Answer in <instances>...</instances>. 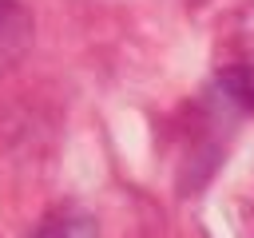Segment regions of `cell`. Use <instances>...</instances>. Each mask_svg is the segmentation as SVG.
Wrapping results in <instances>:
<instances>
[{"label":"cell","instance_id":"obj_1","mask_svg":"<svg viewBox=\"0 0 254 238\" xmlns=\"http://www.w3.org/2000/svg\"><path fill=\"white\" fill-rule=\"evenodd\" d=\"M28 238H91V218L71 206H60V210L44 214Z\"/></svg>","mask_w":254,"mask_h":238},{"label":"cell","instance_id":"obj_2","mask_svg":"<svg viewBox=\"0 0 254 238\" xmlns=\"http://www.w3.org/2000/svg\"><path fill=\"white\" fill-rule=\"evenodd\" d=\"M8 16H12V0H0V36H4V24H8Z\"/></svg>","mask_w":254,"mask_h":238}]
</instances>
